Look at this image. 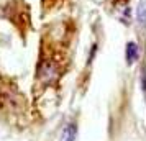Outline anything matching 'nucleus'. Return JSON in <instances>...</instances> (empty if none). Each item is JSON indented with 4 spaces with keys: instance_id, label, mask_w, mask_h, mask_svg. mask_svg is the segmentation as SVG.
Listing matches in <instances>:
<instances>
[{
    "instance_id": "obj_1",
    "label": "nucleus",
    "mask_w": 146,
    "mask_h": 141,
    "mask_svg": "<svg viewBox=\"0 0 146 141\" xmlns=\"http://www.w3.org/2000/svg\"><path fill=\"white\" fill-rule=\"evenodd\" d=\"M139 58V48L138 44L135 43V41H130L128 44H126V62L128 64H133V62H136Z\"/></svg>"
},
{
    "instance_id": "obj_2",
    "label": "nucleus",
    "mask_w": 146,
    "mask_h": 141,
    "mask_svg": "<svg viewBox=\"0 0 146 141\" xmlns=\"http://www.w3.org/2000/svg\"><path fill=\"white\" fill-rule=\"evenodd\" d=\"M76 136H77V128L74 123H69L61 133V141H76Z\"/></svg>"
},
{
    "instance_id": "obj_3",
    "label": "nucleus",
    "mask_w": 146,
    "mask_h": 141,
    "mask_svg": "<svg viewBox=\"0 0 146 141\" xmlns=\"http://www.w3.org/2000/svg\"><path fill=\"white\" fill-rule=\"evenodd\" d=\"M136 18L141 25H146V0H139L136 8Z\"/></svg>"
},
{
    "instance_id": "obj_4",
    "label": "nucleus",
    "mask_w": 146,
    "mask_h": 141,
    "mask_svg": "<svg viewBox=\"0 0 146 141\" xmlns=\"http://www.w3.org/2000/svg\"><path fill=\"white\" fill-rule=\"evenodd\" d=\"M130 17H131V10H130V7L128 5H123L121 8H118V18L123 23H130Z\"/></svg>"
},
{
    "instance_id": "obj_5",
    "label": "nucleus",
    "mask_w": 146,
    "mask_h": 141,
    "mask_svg": "<svg viewBox=\"0 0 146 141\" xmlns=\"http://www.w3.org/2000/svg\"><path fill=\"white\" fill-rule=\"evenodd\" d=\"M41 79H44V77H49V81L53 79V75L56 74V71H54V66L53 64H49V62H46L44 66L41 67Z\"/></svg>"
},
{
    "instance_id": "obj_6",
    "label": "nucleus",
    "mask_w": 146,
    "mask_h": 141,
    "mask_svg": "<svg viewBox=\"0 0 146 141\" xmlns=\"http://www.w3.org/2000/svg\"><path fill=\"white\" fill-rule=\"evenodd\" d=\"M143 92L146 94V71H143Z\"/></svg>"
}]
</instances>
